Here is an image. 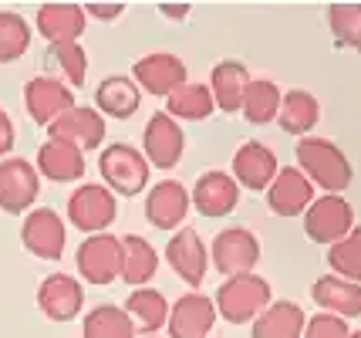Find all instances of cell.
I'll use <instances>...</instances> for the list:
<instances>
[{
  "label": "cell",
  "instance_id": "4dcf8cb0",
  "mask_svg": "<svg viewBox=\"0 0 361 338\" xmlns=\"http://www.w3.org/2000/svg\"><path fill=\"white\" fill-rule=\"evenodd\" d=\"M81 338H139L126 308L118 305H94L81 318Z\"/></svg>",
  "mask_w": 361,
  "mask_h": 338
},
{
  "label": "cell",
  "instance_id": "d590c367",
  "mask_svg": "<svg viewBox=\"0 0 361 338\" xmlns=\"http://www.w3.org/2000/svg\"><path fill=\"white\" fill-rule=\"evenodd\" d=\"M328 267L334 277H345V281L361 284V224L348 234L345 241L328 247Z\"/></svg>",
  "mask_w": 361,
  "mask_h": 338
},
{
  "label": "cell",
  "instance_id": "52a82bcc",
  "mask_svg": "<svg viewBox=\"0 0 361 338\" xmlns=\"http://www.w3.org/2000/svg\"><path fill=\"white\" fill-rule=\"evenodd\" d=\"M209 264L226 277L236 274H253L260 264V237L247 227H226L209 243Z\"/></svg>",
  "mask_w": 361,
  "mask_h": 338
},
{
  "label": "cell",
  "instance_id": "d6986e66",
  "mask_svg": "<svg viewBox=\"0 0 361 338\" xmlns=\"http://www.w3.org/2000/svg\"><path fill=\"white\" fill-rule=\"evenodd\" d=\"M277 173H281V162L274 156V149L264 143H243L230 162V176L240 183V190H250V193H267Z\"/></svg>",
  "mask_w": 361,
  "mask_h": 338
},
{
  "label": "cell",
  "instance_id": "7402d4cb",
  "mask_svg": "<svg viewBox=\"0 0 361 338\" xmlns=\"http://www.w3.org/2000/svg\"><path fill=\"white\" fill-rule=\"evenodd\" d=\"M88 152H81L75 143H64V139H44L37 149V173L41 179L51 183H78L88 169Z\"/></svg>",
  "mask_w": 361,
  "mask_h": 338
},
{
  "label": "cell",
  "instance_id": "4fadbf2b",
  "mask_svg": "<svg viewBox=\"0 0 361 338\" xmlns=\"http://www.w3.org/2000/svg\"><path fill=\"white\" fill-rule=\"evenodd\" d=\"M166 264L179 281H186L189 291H200V284L206 281V271H209V247L192 227H183L166 243Z\"/></svg>",
  "mask_w": 361,
  "mask_h": 338
},
{
  "label": "cell",
  "instance_id": "83f0119b",
  "mask_svg": "<svg viewBox=\"0 0 361 338\" xmlns=\"http://www.w3.org/2000/svg\"><path fill=\"white\" fill-rule=\"evenodd\" d=\"M307 315L298 301H274L250 325V338H304Z\"/></svg>",
  "mask_w": 361,
  "mask_h": 338
},
{
  "label": "cell",
  "instance_id": "836d02e7",
  "mask_svg": "<svg viewBox=\"0 0 361 338\" xmlns=\"http://www.w3.org/2000/svg\"><path fill=\"white\" fill-rule=\"evenodd\" d=\"M31 20L17 11H0V65H14L31 51Z\"/></svg>",
  "mask_w": 361,
  "mask_h": 338
},
{
  "label": "cell",
  "instance_id": "5b68a950",
  "mask_svg": "<svg viewBox=\"0 0 361 338\" xmlns=\"http://www.w3.org/2000/svg\"><path fill=\"white\" fill-rule=\"evenodd\" d=\"M118 217V196L105 183H81L68 196V224L78 227L85 237L92 234H109V227Z\"/></svg>",
  "mask_w": 361,
  "mask_h": 338
},
{
  "label": "cell",
  "instance_id": "8d00e7d4",
  "mask_svg": "<svg viewBox=\"0 0 361 338\" xmlns=\"http://www.w3.org/2000/svg\"><path fill=\"white\" fill-rule=\"evenodd\" d=\"M348 335H351V328H348L345 318L328 315V311L311 315L307 325H304V338H348Z\"/></svg>",
  "mask_w": 361,
  "mask_h": 338
},
{
  "label": "cell",
  "instance_id": "e575fe53",
  "mask_svg": "<svg viewBox=\"0 0 361 338\" xmlns=\"http://www.w3.org/2000/svg\"><path fill=\"white\" fill-rule=\"evenodd\" d=\"M328 28L338 48L361 51V4H331Z\"/></svg>",
  "mask_w": 361,
  "mask_h": 338
},
{
  "label": "cell",
  "instance_id": "30bf717a",
  "mask_svg": "<svg viewBox=\"0 0 361 338\" xmlns=\"http://www.w3.org/2000/svg\"><path fill=\"white\" fill-rule=\"evenodd\" d=\"M186 152V132L176 122L173 115L166 112H152L142 132V156L149 159L152 169H176L179 159Z\"/></svg>",
  "mask_w": 361,
  "mask_h": 338
},
{
  "label": "cell",
  "instance_id": "4316f807",
  "mask_svg": "<svg viewBox=\"0 0 361 338\" xmlns=\"http://www.w3.org/2000/svg\"><path fill=\"white\" fill-rule=\"evenodd\" d=\"M277 122H281V132L307 139L314 132V126L321 122V102L311 92H304V88H290V92H283Z\"/></svg>",
  "mask_w": 361,
  "mask_h": 338
},
{
  "label": "cell",
  "instance_id": "d4e9b609",
  "mask_svg": "<svg viewBox=\"0 0 361 338\" xmlns=\"http://www.w3.org/2000/svg\"><path fill=\"white\" fill-rule=\"evenodd\" d=\"M311 298L321 311L328 315H338V318H361V284L355 281H345V277H317L311 284Z\"/></svg>",
  "mask_w": 361,
  "mask_h": 338
},
{
  "label": "cell",
  "instance_id": "3957f363",
  "mask_svg": "<svg viewBox=\"0 0 361 338\" xmlns=\"http://www.w3.org/2000/svg\"><path fill=\"white\" fill-rule=\"evenodd\" d=\"M98 173H102V183L115 196H142L149 190L152 166H149V159L142 156V149H135V145L109 143L98 152Z\"/></svg>",
  "mask_w": 361,
  "mask_h": 338
},
{
  "label": "cell",
  "instance_id": "d6a6232c",
  "mask_svg": "<svg viewBox=\"0 0 361 338\" xmlns=\"http://www.w3.org/2000/svg\"><path fill=\"white\" fill-rule=\"evenodd\" d=\"M47 65L51 71H58L54 78H61L68 88H81L88 78V51L81 48V41L47 44Z\"/></svg>",
  "mask_w": 361,
  "mask_h": 338
},
{
  "label": "cell",
  "instance_id": "f546056e",
  "mask_svg": "<svg viewBox=\"0 0 361 338\" xmlns=\"http://www.w3.org/2000/svg\"><path fill=\"white\" fill-rule=\"evenodd\" d=\"M126 264H122V281L132 288H149V281L159 271V251L139 234H126Z\"/></svg>",
  "mask_w": 361,
  "mask_h": 338
},
{
  "label": "cell",
  "instance_id": "277c9868",
  "mask_svg": "<svg viewBox=\"0 0 361 338\" xmlns=\"http://www.w3.org/2000/svg\"><path fill=\"white\" fill-rule=\"evenodd\" d=\"M122 264H126V243L115 234H92L78 243L75 251V267H78V277L85 284H94V288H105L115 277L122 281Z\"/></svg>",
  "mask_w": 361,
  "mask_h": 338
},
{
  "label": "cell",
  "instance_id": "484cf974",
  "mask_svg": "<svg viewBox=\"0 0 361 338\" xmlns=\"http://www.w3.org/2000/svg\"><path fill=\"white\" fill-rule=\"evenodd\" d=\"M126 315L132 318V325H135V332L139 335H156V332H162L166 325H169V311H173V305L166 301V294L159 288H132V294L126 298Z\"/></svg>",
  "mask_w": 361,
  "mask_h": 338
},
{
  "label": "cell",
  "instance_id": "9c48e42d",
  "mask_svg": "<svg viewBox=\"0 0 361 338\" xmlns=\"http://www.w3.org/2000/svg\"><path fill=\"white\" fill-rule=\"evenodd\" d=\"M20 243L37 260H61L68 243V224L54 207H34L20 224Z\"/></svg>",
  "mask_w": 361,
  "mask_h": 338
},
{
  "label": "cell",
  "instance_id": "f1b7e54d",
  "mask_svg": "<svg viewBox=\"0 0 361 338\" xmlns=\"http://www.w3.org/2000/svg\"><path fill=\"white\" fill-rule=\"evenodd\" d=\"M166 112L173 115L176 122H206L216 112V98L209 92V85L186 81L183 88H176L173 95L166 98Z\"/></svg>",
  "mask_w": 361,
  "mask_h": 338
},
{
  "label": "cell",
  "instance_id": "f35d334b",
  "mask_svg": "<svg viewBox=\"0 0 361 338\" xmlns=\"http://www.w3.org/2000/svg\"><path fill=\"white\" fill-rule=\"evenodd\" d=\"M14 139H17L14 122H11V115L0 109V159H7V156H11V149H14Z\"/></svg>",
  "mask_w": 361,
  "mask_h": 338
},
{
  "label": "cell",
  "instance_id": "ffe728a7",
  "mask_svg": "<svg viewBox=\"0 0 361 338\" xmlns=\"http://www.w3.org/2000/svg\"><path fill=\"white\" fill-rule=\"evenodd\" d=\"M264 196H267V210L274 217H304L307 207L317 200V190L298 166H281L277 179L270 183Z\"/></svg>",
  "mask_w": 361,
  "mask_h": 338
},
{
  "label": "cell",
  "instance_id": "ba28073f",
  "mask_svg": "<svg viewBox=\"0 0 361 338\" xmlns=\"http://www.w3.org/2000/svg\"><path fill=\"white\" fill-rule=\"evenodd\" d=\"M41 196V173L31 159H0V210L11 217H27Z\"/></svg>",
  "mask_w": 361,
  "mask_h": 338
},
{
  "label": "cell",
  "instance_id": "60d3db41",
  "mask_svg": "<svg viewBox=\"0 0 361 338\" xmlns=\"http://www.w3.org/2000/svg\"><path fill=\"white\" fill-rule=\"evenodd\" d=\"M348 338H361V332H351V335H348Z\"/></svg>",
  "mask_w": 361,
  "mask_h": 338
},
{
  "label": "cell",
  "instance_id": "ac0fdd59",
  "mask_svg": "<svg viewBox=\"0 0 361 338\" xmlns=\"http://www.w3.org/2000/svg\"><path fill=\"white\" fill-rule=\"evenodd\" d=\"M216 318H220V311H216L213 298H206L203 291H186L183 298L173 301L166 332L169 338H209Z\"/></svg>",
  "mask_w": 361,
  "mask_h": 338
},
{
  "label": "cell",
  "instance_id": "7a4b0ae2",
  "mask_svg": "<svg viewBox=\"0 0 361 338\" xmlns=\"http://www.w3.org/2000/svg\"><path fill=\"white\" fill-rule=\"evenodd\" d=\"M216 311H220L223 322L230 325H253L270 305H274V291H270V281L260 277V274H236V277H226L216 294Z\"/></svg>",
  "mask_w": 361,
  "mask_h": 338
},
{
  "label": "cell",
  "instance_id": "6da1fadb",
  "mask_svg": "<svg viewBox=\"0 0 361 338\" xmlns=\"http://www.w3.org/2000/svg\"><path fill=\"white\" fill-rule=\"evenodd\" d=\"M294 159H298L300 173L314 183V190H324V193H345L355 179V169L341 152V145H334L331 139H321V135L300 139L294 145Z\"/></svg>",
  "mask_w": 361,
  "mask_h": 338
},
{
  "label": "cell",
  "instance_id": "ab89813d",
  "mask_svg": "<svg viewBox=\"0 0 361 338\" xmlns=\"http://www.w3.org/2000/svg\"><path fill=\"white\" fill-rule=\"evenodd\" d=\"M159 14L169 17V20H183L189 14V4H159Z\"/></svg>",
  "mask_w": 361,
  "mask_h": 338
},
{
  "label": "cell",
  "instance_id": "74e56055",
  "mask_svg": "<svg viewBox=\"0 0 361 338\" xmlns=\"http://www.w3.org/2000/svg\"><path fill=\"white\" fill-rule=\"evenodd\" d=\"M85 14L94 20H118L126 14V4H85Z\"/></svg>",
  "mask_w": 361,
  "mask_h": 338
},
{
  "label": "cell",
  "instance_id": "7bdbcfd3",
  "mask_svg": "<svg viewBox=\"0 0 361 338\" xmlns=\"http://www.w3.org/2000/svg\"><path fill=\"white\" fill-rule=\"evenodd\" d=\"M209 338H213V335H209Z\"/></svg>",
  "mask_w": 361,
  "mask_h": 338
},
{
  "label": "cell",
  "instance_id": "1f68e13d",
  "mask_svg": "<svg viewBox=\"0 0 361 338\" xmlns=\"http://www.w3.org/2000/svg\"><path fill=\"white\" fill-rule=\"evenodd\" d=\"M281 102H283V92L277 81L270 78H253L250 88H247V98H243V119L250 126H270L277 122L281 115Z\"/></svg>",
  "mask_w": 361,
  "mask_h": 338
},
{
  "label": "cell",
  "instance_id": "b9f144b4",
  "mask_svg": "<svg viewBox=\"0 0 361 338\" xmlns=\"http://www.w3.org/2000/svg\"><path fill=\"white\" fill-rule=\"evenodd\" d=\"M139 338H162V335H139Z\"/></svg>",
  "mask_w": 361,
  "mask_h": 338
},
{
  "label": "cell",
  "instance_id": "5bb4252c",
  "mask_svg": "<svg viewBox=\"0 0 361 338\" xmlns=\"http://www.w3.org/2000/svg\"><path fill=\"white\" fill-rule=\"evenodd\" d=\"M189 210H192V196L179 179H159L145 193V220L156 230H169V234L183 230Z\"/></svg>",
  "mask_w": 361,
  "mask_h": 338
},
{
  "label": "cell",
  "instance_id": "8fae6325",
  "mask_svg": "<svg viewBox=\"0 0 361 338\" xmlns=\"http://www.w3.org/2000/svg\"><path fill=\"white\" fill-rule=\"evenodd\" d=\"M132 78L145 95L156 98H169L176 88H183L189 81L186 61L173 54V51H152V54H142L139 61L132 65Z\"/></svg>",
  "mask_w": 361,
  "mask_h": 338
},
{
  "label": "cell",
  "instance_id": "603a6c76",
  "mask_svg": "<svg viewBox=\"0 0 361 338\" xmlns=\"http://www.w3.org/2000/svg\"><path fill=\"white\" fill-rule=\"evenodd\" d=\"M250 71L243 61L236 58H226L220 65H213L209 71V92L216 98V109H223L226 115L243 112V98H247V88H250Z\"/></svg>",
  "mask_w": 361,
  "mask_h": 338
},
{
  "label": "cell",
  "instance_id": "44dd1931",
  "mask_svg": "<svg viewBox=\"0 0 361 338\" xmlns=\"http://www.w3.org/2000/svg\"><path fill=\"white\" fill-rule=\"evenodd\" d=\"M34 28L47 44H68V41H81V34L88 28V14L85 4H41Z\"/></svg>",
  "mask_w": 361,
  "mask_h": 338
},
{
  "label": "cell",
  "instance_id": "cb8c5ba5",
  "mask_svg": "<svg viewBox=\"0 0 361 338\" xmlns=\"http://www.w3.org/2000/svg\"><path fill=\"white\" fill-rule=\"evenodd\" d=\"M142 105V88L132 75H109L94 88V109L105 119H132Z\"/></svg>",
  "mask_w": 361,
  "mask_h": 338
},
{
  "label": "cell",
  "instance_id": "e0dca14e",
  "mask_svg": "<svg viewBox=\"0 0 361 338\" xmlns=\"http://www.w3.org/2000/svg\"><path fill=\"white\" fill-rule=\"evenodd\" d=\"M105 135H109V122L94 105H75L71 112H64L54 126H47V139H64L75 143L81 152L92 149H105Z\"/></svg>",
  "mask_w": 361,
  "mask_h": 338
},
{
  "label": "cell",
  "instance_id": "8992f818",
  "mask_svg": "<svg viewBox=\"0 0 361 338\" xmlns=\"http://www.w3.org/2000/svg\"><path fill=\"white\" fill-rule=\"evenodd\" d=\"M355 207L341 193H321L304 213V237L321 247H334L355 230Z\"/></svg>",
  "mask_w": 361,
  "mask_h": 338
},
{
  "label": "cell",
  "instance_id": "7c38bea8",
  "mask_svg": "<svg viewBox=\"0 0 361 338\" xmlns=\"http://www.w3.org/2000/svg\"><path fill=\"white\" fill-rule=\"evenodd\" d=\"M75 102V88H68L61 78L54 75H37L24 85V109L31 115L34 126H54L64 112H71Z\"/></svg>",
  "mask_w": 361,
  "mask_h": 338
},
{
  "label": "cell",
  "instance_id": "9a60e30c",
  "mask_svg": "<svg viewBox=\"0 0 361 338\" xmlns=\"http://www.w3.org/2000/svg\"><path fill=\"white\" fill-rule=\"evenodd\" d=\"M37 311L47 322H75L85 311V284L71 274H47L37 284Z\"/></svg>",
  "mask_w": 361,
  "mask_h": 338
},
{
  "label": "cell",
  "instance_id": "2e32d148",
  "mask_svg": "<svg viewBox=\"0 0 361 338\" xmlns=\"http://www.w3.org/2000/svg\"><path fill=\"white\" fill-rule=\"evenodd\" d=\"M192 210L206 220H223L240 207V183L226 169H209L192 183Z\"/></svg>",
  "mask_w": 361,
  "mask_h": 338
}]
</instances>
